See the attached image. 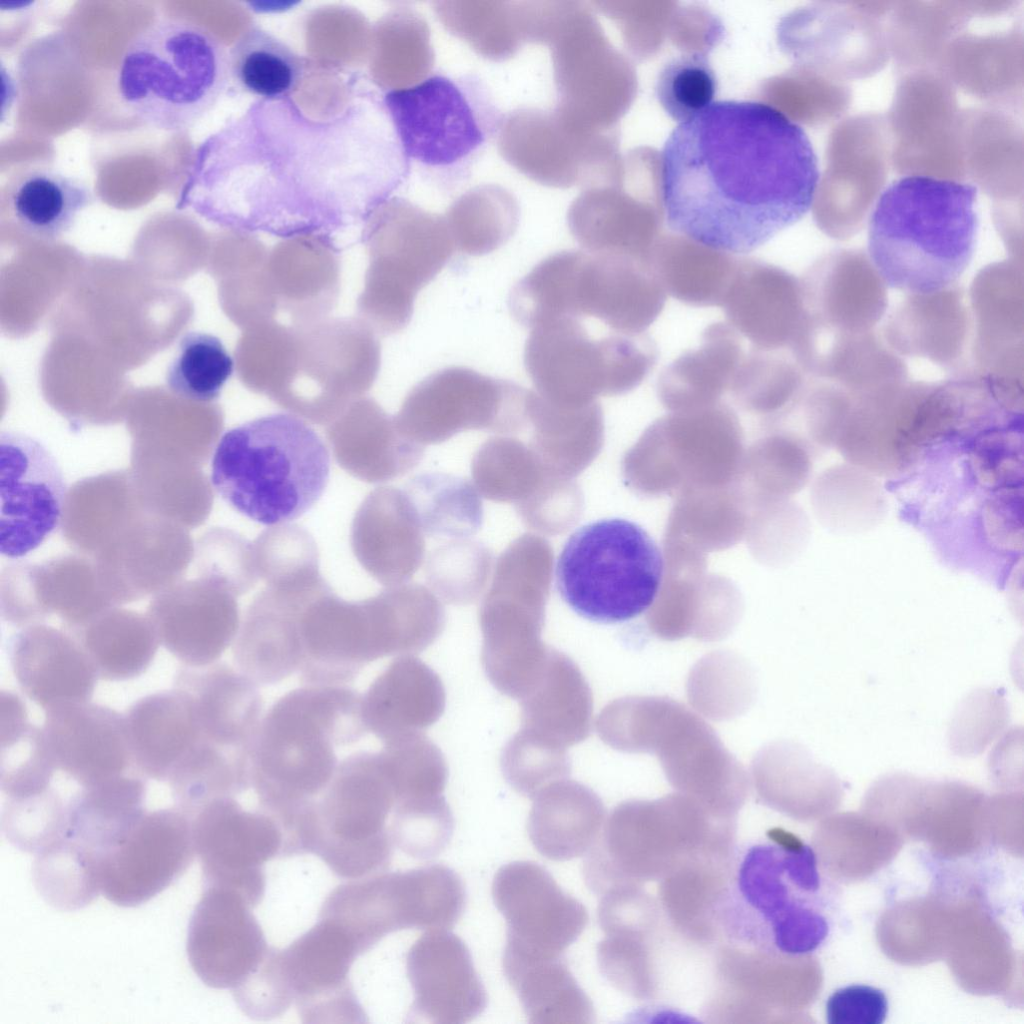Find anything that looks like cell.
<instances>
[{
  "label": "cell",
  "mask_w": 1024,
  "mask_h": 1024,
  "mask_svg": "<svg viewBox=\"0 0 1024 1024\" xmlns=\"http://www.w3.org/2000/svg\"><path fill=\"white\" fill-rule=\"evenodd\" d=\"M820 507L837 532L855 533L877 526L886 515V500L875 475L853 464L836 465L820 480Z\"/></svg>",
  "instance_id": "cell-49"
},
{
  "label": "cell",
  "mask_w": 1024,
  "mask_h": 1024,
  "mask_svg": "<svg viewBox=\"0 0 1024 1024\" xmlns=\"http://www.w3.org/2000/svg\"><path fill=\"white\" fill-rule=\"evenodd\" d=\"M976 187L908 175L879 196L868 226V252L884 283L933 295L957 283L975 248Z\"/></svg>",
  "instance_id": "cell-3"
},
{
  "label": "cell",
  "mask_w": 1024,
  "mask_h": 1024,
  "mask_svg": "<svg viewBox=\"0 0 1024 1024\" xmlns=\"http://www.w3.org/2000/svg\"><path fill=\"white\" fill-rule=\"evenodd\" d=\"M492 896L507 927L503 966L561 958L588 923L583 904L534 862L502 866Z\"/></svg>",
  "instance_id": "cell-14"
},
{
  "label": "cell",
  "mask_w": 1024,
  "mask_h": 1024,
  "mask_svg": "<svg viewBox=\"0 0 1024 1024\" xmlns=\"http://www.w3.org/2000/svg\"><path fill=\"white\" fill-rule=\"evenodd\" d=\"M885 994L874 987L852 985L836 990L826 1004L830 1024H881L886 1018Z\"/></svg>",
  "instance_id": "cell-58"
},
{
  "label": "cell",
  "mask_w": 1024,
  "mask_h": 1024,
  "mask_svg": "<svg viewBox=\"0 0 1024 1024\" xmlns=\"http://www.w3.org/2000/svg\"><path fill=\"white\" fill-rule=\"evenodd\" d=\"M664 561L654 539L638 524L601 519L576 530L556 562V587L579 616L598 623L631 620L654 603Z\"/></svg>",
  "instance_id": "cell-9"
},
{
  "label": "cell",
  "mask_w": 1024,
  "mask_h": 1024,
  "mask_svg": "<svg viewBox=\"0 0 1024 1024\" xmlns=\"http://www.w3.org/2000/svg\"><path fill=\"white\" fill-rule=\"evenodd\" d=\"M145 797V783L126 775L82 787L67 802V837L101 854L146 812Z\"/></svg>",
  "instance_id": "cell-40"
},
{
  "label": "cell",
  "mask_w": 1024,
  "mask_h": 1024,
  "mask_svg": "<svg viewBox=\"0 0 1024 1024\" xmlns=\"http://www.w3.org/2000/svg\"><path fill=\"white\" fill-rule=\"evenodd\" d=\"M233 371L234 361L218 337L192 331L180 339L165 380L175 395L206 403L220 396Z\"/></svg>",
  "instance_id": "cell-50"
},
{
  "label": "cell",
  "mask_w": 1024,
  "mask_h": 1024,
  "mask_svg": "<svg viewBox=\"0 0 1024 1024\" xmlns=\"http://www.w3.org/2000/svg\"><path fill=\"white\" fill-rule=\"evenodd\" d=\"M361 701L362 694L348 685H303L269 708L251 755L258 807L280 818L322 793L339 764L335 748L368 733Z\"/></svg>",
  "instance_id": "cell-5"
},
{
  "label": "cell",
  "mask_w": 1024,
  "mask_h": 1024,
  "mask_svg": "<svg viewBox=\"0 0 1024 1024\" xmlns=\"http://www.w3.org/2000/svg\"><path fill=\"white\" fill-rule=\"evenodd\" d=\"M359 955L351 935L335 921L322 917L288 947L277 950L302 1022L367 1021L348 977Z\"/></svg>",
  "instance_id": "cell-20"
},
{
  "label": "cell",
  "mask_w": 1024,
  "mask_h": 1024,
  "mask_svg": "<svg viewBox=\"0 0 1024 1024\" xmlns=\"http://www.w3.org/2000/svg\"><path fill=\"white\" fill-rule=\"evenodd\" d=\"M410 167L373 91L323 120L291 97L257 99L198 146L176 207L235 233L332 248L335 235L391 198Z\"/></svg>",
  "instance_id": "cell-1"
},
{
  "label": "cell",
  "mask_w": 1024,
  "mask_h": 1024,
  "mask_svg": "<svg viewBox=\"0 0 1024 1024\" xmlns=\"http://www.w3.org/2000/svg\"><path fill=\"white\" fill-rule=\"evenodd\" d=\"M530 1023H590V999L561 958L503 967Z\"/></svg>",
  "instance_id": "cell-45"
},
{
  "label": "cell",
  "mask_w": 1024,
  "mask_h": 1024,
  "mask_svg": "<svg viewBox=\"0 0 1024 1024\" xmlns=\"http://www.w3.org/2000/svg\"><path fill=\"white\" fill-rule=\"evenodd\" d=\"M521 728L561 747L585 740L591 731L593 698L577 664L549 649L543 670L520 699Z\"/></svg>",
  "instance_id": "cell-33"
},
{
  "label": "cell",
  "mask_w": 1024,
  "mask_h": 1024,
  "mask_svg": "<svg viewBox=\"0 0 1024 1024\" xmlns=\"http://www.w3.org/2000/svg\"><path fill=\"white\" fill-rule=\"evenodd\" d=\"M656 343L645 332L595 338L581 319L561 317L530 329L524 365L537 393L562 407L593 403L637 387L654 368Z\"/></svg>",
  "instance_id": "cell-11"
},
{
  "label": "cell",
  "mask_w": 1024,
  "mask_h": 1024,
  "mask_svg": "<svg viewBox=\"0 0 1024 1024\" xmlns=\"http://www.w3.org/2000/svg\"><path fill=\"white\" fill-rule=\"evenodd\" d=\"M73 628L77 629L70 634L98 678L106 681H126L142 675L160 644L151 623L127 612H113Z\"/></svg>",
  "instance_id": "cell-42"
},
{
  "label": "cell",
  "mask_w": 1024,
  "mask_h": 1024,
  "mask_svg": "<svg viewBox=\"0 0 1024 1024\" xmlns=\"http://www.w3.org/2000/svg\"><path fill=\"white\" fill-rule=\"evenodd\" d=\"M496 143L511 167L546 187H592L602 172L605 146L600 136L571 129L553 109L510 111L503 117Z\"/></svg>",
  "instance_id": "cell-18"
},
{
  "label": "cell",
  "mask_w": 1024,
  "mask_h": 1024,
  "mask_svg": "<svg viewBox=\"0 0 1024 1024\" xmlns=\"http://www.w3.org/2000/svg\"><path fill=\"white\" fill-rule=\"evenodd\" d=\"M67 487L62 469L38 439L15 431L0 434V552L22 558L59 526Z\"/></svg>",
  "instance_id": "cell-16"
},
{
  "label": "cell",
  "mask_w": 1024,
  "mask_h": 1024,
  "mask_svg": "<svg viewBox=\"0 0 1024 1024\" xmlns=\"http://www.w3.org/2000/svg\"><path fill=\"white\" fill-rule=\"evenodd\" d=\"M253 908L235 889L204 886L189 922L186 949L205 985L232 990L265 960L271 947Z\"/></svg>",
  "instance_id": "cell-21"
},
{
  "label": "cell",
  "mask_w": 1024,
  "mask_h": 1024,
  "mask_svg": "<svg viewBox=\"0 0 1024 1024\" xmlns=\"http://www.w3.org/2000/svg\"><path fill=\"white\" fill-rule=\"evenodd\" d=\"M383 100L410 165H419L446 193L469 180L505 115L474 73H434L388 91Z\"/></svg>",
  "instance_id": "cell-8"
},
{
  "label": "cell",
  "mask_w": 1024,
  "mask_h": 1024,
  "mask_svg": "<svg viewBox=\"0 0 1024 1024\" xmlns=\"http://www.w3.org/2000/svg\"><path fill=\"white\" fill-rule=\"evenodd\" d=\"M721 307L727 323L762 350H790L799 336L804 306L801 285L774 264L739 257Z\"/></svg>",
  "instance_id": "cell-26"
},
{
  "label": "cell",
  "mask_w": 1024,
  "mask_h": 1024,
  "mask_svg": "<svg viewBox=\"0 0 1024 1024\" xmlns=\"http://www.w3.org/2000/svg\"><path fill=\"white\" fill-rule=\"evenodd\" d=\"M191 819L204 886L235 889L254 908L259 905L266 889L264 864L283 854L279 822L260 807L245 809L231 796L206 802Z\"/></svg>",
  "instance_id": "cell-15"
},
{
  "label": "cell",
  "mask_w": 1024,
  "mask_h": 1024,
  "mask_svg": "<svg viewBox=\"0 0 1024 1024\" xmlns=\"http://www.w3.org/2000/svg\"><path fill=\"white\" fill-rule=\"evenodd\" d=\"M307 604L293 597H260L246 612L232 644L236 668L254 683L274 685L299 671L300 619Z\"/></svg>",
  "instance_id": "cell-32"
},
{
  "label": "cell",
  "mask_w": 1024,
  "mask_h": 1024,
  "mask_svg": "<svg viewBox=\"0 0 1024 1024\" xmlns=\"http://www.w3.org/2000/svg\"><path fill=\"white\" fill-rule=\"evenodd\" d=\"M742 337L727 322L705 328L699 345L671 362L657 381L661 401L670 408L710 406L730 390L745 353Z\"/></svg>",
  "instance_id": "cell-34"
},
{
  "label": "cell",
  "mask_w": 1024,
  "mask_h": 1024,
  "mask_svg": "<svg viewBox=\"0 0 1024 1024\" xmlns=\"http://www.w3.org/2000/svg\"><path fill=\"white\" fill-rule=\"evenodd\" d=\"M395 803L379 751L360 750L346 756L313 802L307 853L317 855L344 879L385 870L393 854L388 819Z\"/></svg>",
  "instance_id": "cell-12"
},
{
  "label": "cell",
  "mask_w": 1024,
  "mask_h": 1024,
  "mask_svg": "<svg viewBox=\"0 0 1024 1024\" xmlns=\"http://www.w3.org/2000/svg\"><path fill=\"white\" fill-rule=\"evenodd\" d=\"M567 224L582 250L590 253L650 259L659 238L658 221L651 213L595 187L585 188L572 201Z\"/></svg>",
  "instance_id": "cell-37"
},
{
  "label": "cell",
  "mask_w": 1024,
  "mask_h": 1024,
  "mask_svg": "<svg viewBox=\"0 0 1024 1024\" xmlns=\"http://www.w3.org/2000/svg\"><path fill=\"white\" fill-rule=\"evenodd\" d=\"M1 828L14 847L36 854L67 837V802L51 787L37 794L7 798Z\"/></svg>",
  "instance_id": "cell-54"
},
{
  "label": "cell",
  "mask_w": 1024,
  "mask_h": 1024,
  "mask_svg": "<svg viewBox=\"0 0 1024 1024\" xmlns=\"http://www.w3.org/2000/svg\"><path fill=\"white\" fill-rule=\"evenodd\" d=\"M43 733L56 770L81 787L122 775L132 765L124 715L90 701L45 710Z\"/></svg>",
  "instance_id": "cell-24"
},
{
  "label": "cell",
  "mask_w": 1024,
  "mask_h": 1024,
  "mask_svg": "<svg viewBox=\"0 0 1024 1024\" xmlns=\"http://www.w3.org/2000/svg\"><path fill=\"white\" fill-rule=\"evenodd\" d=\"M881 116L863 115L844 122L836 130L831 147L830 192L857 216L881 188L887 172L889 132Z\"/></svg>",
  "instance_id": "cell-39"
},
{
  "label": "cell",
  "mask_w": 1024,
  "mask_h": 1024,
  "mask_svg": "<svg viewBox=\"0 0 1024 1024\" xmlns=\"http://www.w3.org/2000/svg\"><path fill=\"white\" fill-rule=\"evenodd\" d=\"M302 663L307 686H347L375 661L364 602L322 598L307 604L300 619Z\"/></svg>",
  "instance_id": "cell-27"
},
{
  "label": "cell",
  "mask_w": 1024,
  "mask_h": 1024,
  "mask_svg": "<svg viewBox=\"0 0 1024 1024\" xmlns=\"http://www.w3.org/2000/svg\"><path fill=\"white\" fill-rule=\"evenodd\" d=\"M0 787L6 798L40 793L56 770L43 729L28 719L15 694L1 693Z\"/></svg>",
  "instance_id": "cell-43"
},
{
  "label": "cell",
  "mask_w": 1024,
  "mask_h": 1024,
  "mask_svg": "<svg viewBox=\"0 0 1024 1024\" xmlns=\"http://www.w3.org/2000/svg\"><path fill=\"white\" fill-rule=\"evenodd\" d=\"M232 994L239 1009L254 1020L279 1017L294 1004L279 966L276 948H270L258 969L232 989Z\"/></svg>",
  "instance_id": "cell-57"
},
{
  "label": "cell",
  "mask_w": 1024,
  "mask_h": 1024,
  "mask_svg": "<svg viewBox=\"0 0 1024 1024\" xmlns=\"http://www.w3.org/2000/svg\"><path fill=\"white\" fill-rule=\"evenodd\" d=\"M543 45L551 52L553 110L571 129L597 133L607 113L612 55L589 7L560 1Z\"/></svg>",
  "instance_id": "cell-19"
},
{
  "label": "cell",
  "mask_w": 1024,
  "mask_h": 1024,
  "mask_svg": "<svg viewBox=\"0 0 1024 1024\" xmlns=\"http://www.w3.org/2000/svg\"><path fill=\"white\" fill-rule=\"evenodd\" d=\"M444 218L455 249L481 256L500 248L515 233L519 205L505 188L486 184L459 196Z\"/></svg>",
  "instance_id": "cell-47"
},
{
  "label": "cell",
  "mask_w": 1024,
  "mask_h": 1024,
  "mask_svg": "<svg viewBox=\"0 0 1024 1024\" xmlns=\"http://www.w3.org/2000/svg\"><path fill=\"white\" fill-rule=\"evenodd\" d=\"M117 80L122 101L139 120L159 130L183 132L228 88V52L201 26L157 19L127 46Z\"/></svg>",
  "instance_id": "cell-7"
},
{
  "label": "cell",
  "mask_w": 1024,
  "mask_h": 1024,
  "mask_svg": "<svg viewBox=\"0 0 1024 1024\" xmlns=\"http://www.w3.org/2000/svg\"><path fill=\"white\" fill-rule=\"evenodd\" d=\"M230 82L258 99L290 97L304 74V62L283 41L253 26L228 52Z\"/></svg>",
  "instance_id": "cell-46"
},
{
  "label": "cell",
  "mask_w": 1024,
  "mask_h": 1024,
  "mask_svg": "<svg viewBox=\"0 0 1024 1024\" xmlns=\"http://www.w3.org/2000/svg\"><path fill=\"white\" fill-rule=\"evenodd\" d=\"M500 763L509 785L529 798L549 784L566 779L571 770L566 748L524 728L507 742Z\"/></svg>",
  "instance_id": "cell-55"
},
{
  "label": "cell",
  "mask_w": 1024,
  "mask_h": 1024,
  "mask_svg": "<svg viewBox=\"0 0 1024 1024\" xmlns=\"http://www.w3.org/2000/svg\"><path fill=\"white\" fill-rule=\"evenodd\" d=\"M174 688L191 699L204 740L251 757L264 705L256 683L238 669L215 662L183 666Z\"/></svg>",
  "instance_id": "cell-29"
},
{
  "label": "cell",
  "mask_w": 1024,
  "mask_h": 1024,
  "mask_svg": "<svg viewBox=\"0 0 1024 1024\" xmlns=\"http://www.w3.org/2000/svg\"><path fill=\"white\" fill-rule=\"evenodd\" d=\"M717 92V77L708 58L698 52L672 58L660 71L655 93L663 110L678 124L707 109Z\"/></svg>",
  "instance_id": "cell-56"
},
{
  "label": "cell",
  "mask_w": 1024,
  "mask_h": 1024,
  "mask_svg": "<svg viewBox=\"0 0 1024 1024\" xmlns=\"http://www.w3.org/2000/svg\"><path fill=\"white\" fill-rule=\"evenodd\" d=\"M666 297L650 259L585 250L554 255L547 298L556 317H591L611 333L641 334Z\"/></svg>",
  "instance_id": "cell-13"
},
{
  "label": "cell",
  "mask_w": 1024,
  "mask_h": 1024,
  "mask_svg": "<svg viewBox=\"0 0 1024 1024\" xmlns=\"http://www.w3.org/2000/svg\"><path fill=\"white\" fill-rule=\"evenodd\" d=\"M160 644L184 666L204 667L223 655L239 630L235 602L223 596L172 599L152 608Z\"/></svg>",
  "instance_id": "cell-35"
},
{
  "label": "cell",
  "mask_w": 1024,
  "mask_h": 1024,
  "mask_svg": "<svg viewBox=\"0 0 1024 1024\" xmlns=\"http://www.w3.org/2000/svg\"><path fill=\"white\" fill-rule=\"evenodd\" d=\"M411 1021L466 1023L487 1006V993L466 944L447 930H428L408 950Z\"/></svg>",
  "instance_id": "cell-22"
},
{
  "label": "cell",
  "mask_w": 1024,
  "mask_h": 1024,
  "mask_svg": "<svg viewBox=\"0 0 1024 1024\" xmlns=\"http://www.w3.org/2000/svg\"><path fill=\"white\" fill-rule=\"evenodd\" d=\"M601 740L629 753H653L675 787L696 793L742 792L745 773L711 727L673 699L627 696L603 708Z\"/></svg>",
  "instance_id": "cell-10"
},
{
  "label": "cell",
  "mask_w": 1024,
  "mask_h": 1024,
  "mask_svg": "<svg viewBox=\"0 0 1024 1024\" xmlns=\"http://www.w3.org/2000/svg\"><path fill=\"white\" fill-rule=\"evenodd\" d=\"M195 854L189 814L176 806L145 812L97 855L101 893L118 906L141 905L178 879Z\"/></svg>",
  "instance_id": "cell-17"
},
{
  "label": "cell",
  "mask_w": 1024,
  "mask_h": 1024,
  "mask_svg": "<svg viewBox=\"0 0 1024 1024\" xmlns=\"http://www.w3.org/2000/svg\"><path fill=\"white\" fill-rule=\"evenodd\" d=\"M92 201L80 180L46 168L24 172L9 191V207L18 225L45 241L67 233Z\"/></svg>",
  "instance_id": "cell-41"
},
{
  "label": "cell",
  "mask_w": 1024,
  "mask_h": 1024,
  "mask_svg": "<svg viewBox=\"0 0 1024 1024\" xmlns=\"http://www.w3.org/2000/svg\"><path fill=\"white\" fill-rule=\"evenodd\" d=\"M532 799L527 830L542 856L567 861L589 849L604 815L594 791L566 778L549 784Z\"/></svg>",
  "instance_id": "cell-36"
},
{
  "label": "cell",
  "mask_w": 1024,
  "mask_h": 1024,
  "mask_svg": "<svg viewBox=\"0 0 1024 1024\" xmlns=\"http://www.w3.org/2000/svg\"><path fill=\"white\" fill-rule=\"evenodd\" d=\"M820 888L813 849L794 833L773 828L738 849L717 919L733 944L773 956H803L828 932Z\"/></svg>",
  "instance_id": "cell-4"
},
{
  "label": "cell",
  "mask_w": 1024,
  "mask_h": 1024,
  "mask_svg": "<svg viewBox=\"0 0 1024 1024\" xmlns=\"http://www.w3.org/2000/svg\"><path fill=\"white\" fill-rule=\"evenodd\" d=\"M394 846L416 859L442 853L454 830V819L443 795L399 800L388 825Z\"/></svg>",
  "instance_id": "cell-53"
},
{
  "label": "cell",
  "mask_w": 1024,
  "mask_h": 1024,
  "mask_svg": "<svg viewBox=\"0 0 1024 1024\" xmlns=\"http://www.w3.org/2000/svg\"><path fill=\"white\" fill-rule=\"evenodd\" d=\"M439 675L415 655L394 658L362 694V718L382 743L424 733L444 712Z\"/></svg>",
  "instance_id": "cell-30"
},
{
  "label": "cell",
  "mask_w": 1024,
  "mask_h": 1024,
  "mask_svg": "<svg viewBox=\"0 0 1024 1024\" xmlns=\"http://www.w3.org/2000/svg\"><path fill=\"white\" fill-rule=\"evenodd\" d=\"M434 10L446 31L487 60L507 61L528 44L521 1H438Z\"/></svg>",
  "instance_id": "cell-44"
},
{
  "label": "cell",
  "mask_w": 1024,
  "mask_h": 1024,
  "mask_svg": "<svg viewBox=\"0 0 1024 1024\" xmlns=\"http://www.w3.org/2000/svg\"><path fill=\"white\" fill-rule=\"evenodd\" d=\"M738 258L674 233L657 239L650 263L673 298L694 307H721Z\"/></svg>",
  "instance_id": "cell-38"
},
{
  "label": "cell",
  "mask_w": 1024,
  "mask_h": 1024,
  "mask_svg": "<svg viewBox=\"0 0 1024 1024\" xmlns=\"http://www.w3.org/2000/svg\"><path fill=\"white\" fill-rule=\"evenodd\" d=\"M132 764L143 776L166 781L202 739L189 696L176 688L146 695L124 715Z\"/></svg>",
  "instance_id": "cell-31"
},
{
  "label": "cell",
  "mask_w": 1024,
  "mask_h": 1024,
  "mask_svg": "<svg viewBox=\"0 0 1024 1024\" xmlns=\"http://www.w3.org/2000/svg\"><path fill=\"white\" fill-rule=\"evenodd\" d=\"M32 878L41 898L61 911L82 909L101 892L97 854L69 837L36 853Z\"/></svg>",
  "instance_id": "cell-48"
},
{
  "label": "cell",
  "mask_w": 1024,
  "mask_h": 1024,
  "mask_svg": "<svg viewBox=\"0 0 1024 1024\" xmlns=\"http://www.w3.org/2000/svg\"><path fill=\"white\" fill-rule=\"evenodd\" d=\"M800 368L790 350L750 347L741 359L730 391L748 408L776 409L798 394L803 380Z\"/></svg>",
  "instance_id": "cell-51"
},
{
  "label": "cell",
  "mask_w": 1024,
  "mask_h": 1024,
  "mask_svg": "<svg viewBox=\"0 0 1024 1024\" xmlns=\"http://www.w3.org/2000/svg\"><path fill=\"white\" fill-rule=\"evenodd\" d=\"M525 389L463 366L439 370L409 394L403 418L427 433L515 420Z\"/></svg>",
  "instance_id": "cell-23"
},
{
  "label": "cell",
  "mask_w": 1024,
  "mask_h": 1024,
  "mask_svg": "<svg viewBox=\"0 0 1024 1024\" xmlns=\"http://www.w3.org/2000/svg\"><path fill=\"white\" fill-rule=\"evenodd\" d=\"M8 657L22 692L44 710L93 696L98 676L71 634L45 625L25 627L10 638Z\"/></svg>",
  "instance_id": "cell-28"
},
{
  "label": "cell",
  "mask_w": 1024,
  "mask_h": 1024,
  "mask_svg": "<svg viewBox=\"0 0 1024 1024\" xmlns=\"http://www.w3.org/2000/svg\"><path fill=\"white\" fill-rule=\"evenodd\" d=\"M545 598L491 595L480 612L483 669L502 694L520 700L535 684L550 647L541 639Z\"/></svg>",
  "instance_id": "cell-25"
},
{
  "label": "cell",
  "mask_w": 1024,
  "mask_h": 1024,
  "mask_svg": "<svg viewBox=\"0 0 1024 1024\" xmlns=\"http://www.w3.org/2000/svg\"><path fill=\"white\" fill-rule=\"evenodd\" d=\"M818 184L806 132L761 102H713L678 124L661 153L667 226L731 254L749 253L798 222Z\"/></svg>",
  "instance_id": "cell-2"
},
{
  "label": "cell",
  "mask_w": 1024,
  "mask_h": 1024,
  "mask_svg": "<svg viewBox=\"0 0 1024 1024\" xmlns=\"http://www.w3.org/2000/svg\"><path fill=\"white\" fill-rule=\"evenodd\" d=\"M380 754L393 785L396 802L442 795L448 776L439 747L424 733L383 743Z\"/></svg>",
  "instance_id": "cell-52"
},
{
  "label": "cell",
  "mask_w": 1024,
  "mask_h": 1024,
  "mask_svg": "<svg viewBox=\"0 0 1024 1024\" xmlns=\"http://www.w3.org/2000/svg\"><path fill=\"white\" fill-rule=\"evenodd\" d=\"M330 454L318 433L289 413L227 430L211 462V483L234 510L263 525L293 521L323 495Z\"/></svg>",
  "instance_id": "cell-6"
}]
</instances>
